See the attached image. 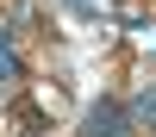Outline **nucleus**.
<instances>
[{"label": "nucleus", "mask_w": 156, "mask_h": 137, "mask_svg": "<svg viewBox=\"0 0 156 137\" xmlns=\"http://www.w3.org/2000/svg\"><path fill=\"white\" fill-rule=\"evenodd\" d=\"M81 137H131V118H125L112 100H100L94 112H87V125H81Z\"/></svg>", "instance_id": "obj_1"}, {"label": "nucleus", "mask_w": 156, "mask_h": 137, "mask_svg": "<svg viewBox=\"0 0 156 137\" xmlns=\"http://www.w3.org/2000/svg\"><path fill=\"white\" fill-rule=\"evenodd\" d=\"M137 118H156V94H144V100H137Z\"/></svg>", "instance_id": "obj_2"}]
</instances>
